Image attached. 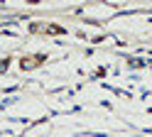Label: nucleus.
I'll list each match as a JSON object with an SVG mask.
<instances>
[{
  "label": "nucleus",
  "mask_w": 152,
  "mask_h": 137,
  "mask_svg": "<svg viewBox=\"0 0 152 137\" xmlns=\"http://www.w3.org/2000/svg\"><path fill=\"white\" fill-rule=\"evenodd\" d=\"M42 61H44V56H25L20 61V66L22 68H34V64H42Z\"/></svg>",
  "instance_id": "1"
}]
</instances>
